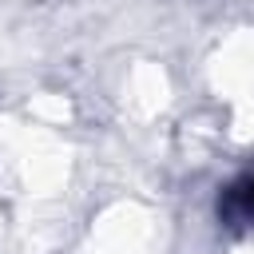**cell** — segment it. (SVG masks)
<instances>
[{"instance_id":"6da1fadb","label":"cell","mask_w":254,"mask_h":254,"mask_svg":"<svg viewBox=\"0 0 254 254\" xmlns=\"http://www.w3.org/2000/svg\"><path fill=\"white\" fill-rule=\"evenodd\" d=\"M218 210L230 226H254V171H246L238 183L226 187Z\"/></svg>"}]
</instances>
